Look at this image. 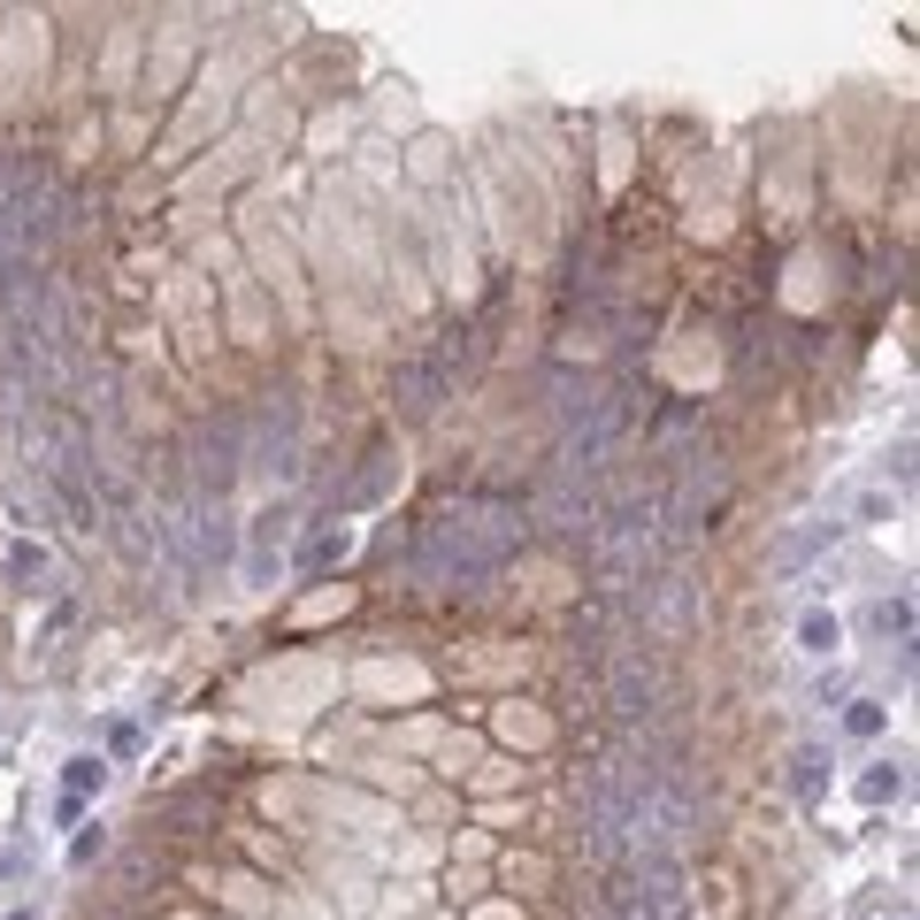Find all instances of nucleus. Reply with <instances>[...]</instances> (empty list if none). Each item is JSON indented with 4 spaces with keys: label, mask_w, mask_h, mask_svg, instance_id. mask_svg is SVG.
Instances as JSON below:
<instances>
[{
    "label": "nucleus",
    "mask_w": 920,
    "mask_h": 920,
    "mask_svg": "<svg viewBox=\"0 0 920 920\" xmlns=\"http://www.w3.org/2000/svg\"><path fill=\"white\" fill-rule=\"evenodd\" d=\"M345 553H353V529L338 522V529H322V537H314V545L300 553V568H307V576H322V568H338Z\"/></svg>",
    "instance_id": "1a4fd4ad"
},
{
    "label": "nucleus",
    "mask_w": 920,
    "mask_h": 920,
    "mask_svg": "<svg viewBox=\"0 0 920 920\" xmlns=\"http://www.w3.org/2000/svg\"><path fill=\"white\" fill-rule=\"evenodd\" d=\"M828 752H821V745H798V752H790V790H798V798H805V805H821V790H828Z\"/></svg>",
    "instance_id": "423d86ee"
},
{
    "label": "nucleus",
    "mask_w": 920,
    "mask_h": 920,
    "mask_svg": "<svg viewBox=\"0 0 920 920\" xmlns=\"http://www.w3.org/2000/svg\"><path fill=\"white\" fill-rule=\"evenodd\" d=\"M8 875H23V859H15V852H0V882H8Z\"/></svg>",
    "instance_id": "dca6fc26"
},
{
    "label": "nucleus",
    "mask_w": 920,
    "mask_h": 920,
    "mask_svg": "<svg viewBox=\"0 0 920 920\" xmlns=\"http://www.w3.org/2000/svg\"><path fill=\"white\" fill-rule=\"evenodd\" d=\"M852 745H875L882 729H890V698H875V691H859V698H844V721H836Z\"/></svg>",
    "instance_id": "20e7f679"
},
{
    "label": "nucleus",
    "mask_w": 920,
    "mask_h": 920,
    "mask_svg": "<svg viewBox=\"0 0 920 920\" xmlns=\"http://www.w3.org/2000/svg\"><path fill=\"white\" fill-rule=\"evenodd\" d=\"M184 920H200V913H184Z\"/></svg>",
    "instance_id": "6ab92c4d"
},
{
    "label": "nucleus",
    "mask_w": 920,
    "mask_h": 920,
    "mask_svg": "<svg viewBox=\"0 0 920 920\" xmlns=\"http://www.w3.org/2000/svg\"><path fill=\"white\" fill-rule=\"evenodd\" d=\"M415 906H422V882H399V890L384 898V913H415Z\"/></svg>",
    "instance_id": "4468645a"
},
{
    "label": "nucleus",
    "mask_w": 920,
    "mask_h": 920,
    "mask_svg": "<svg viewBox=\"0 0 920 920\" xmlns=\"http://www.w3.org/2000/svg\"><path fill=\"white\" fill-rule=\"evenodd\" d=\"M54 828H85V798L62 790V798H54Z\"/></svg>",
    "instance_id": "ddd939ff"
},
{
    "label": "nucleus",
    "mask_w": 920,
    "mask_h": 920,
    "mask_svg": "<svg viewBox=\"0 0 920 920\" xmlns=\"http://www.w3.org/2000/svg\"><path fill=\"white\" fill-rule=\"evenodd\" d=\"M8 584L15 591H54V553L46 545H8Z\"/></svg>",
    "instance_id": "39448f33"
},
{
    "label": "nucleus",
    "mask_w": 920,
    "mask_h": 920,
    "mask_svg": "<svg viewBox=\"0 0 920 920\" xmlns=\"http://www.w3.org/2000/svg\"><path fill=\"white\" fill-rule=\"evenodd\" d=\"M93 859H108V828H100V821L69 828V867H93Z\"/></svg>",
    "instance_id": "9d476101"
},
{
    "label": "nucleus",
    "mask_w": 920,
    "mask_h": 920,
    "mask_svg": "<svg viewBox=\"0 0 920 920\" xmlns=\"http://www.w3.org/2000/svg\"><path fill=\"white\" fill-rule=\"evenodd\" d=\"M139 745H147V737H139V721H116V729H108V752H116V760H131Z\"/></svg>",
    "instance_id": "f8f14e48"
},
{
    "label": "nucleus",
    "mask_w": 920,
    "mask_h": 920,
    "mask_svg": "<svg viewBox=\"0 0 920 920\" xmlns=\"http://www.w3.org/2000/svg\"><path fill=\"white\" fill-rule=\"evenodd\" d=\"M446 890H453L460 906H468V898H483V875H460V867H453V875H446Z\"/></svg>",
    "instance_id": "2eb2a0df"
},
{
    "label": "nucleus",
    "mask_w": 920,
    "mask_h": 920,
    "mask_svg": "<svg viewBox=\"0 0 920 920\" xmlns=\"http://www.w3.org/2000/svg\"><path fill=\"white\" fill-rule=\"evenodd\" d=\"M890 514H898V499H890V491H867V499H859V522H867V529H875V522H890Z\"/></svg>",
    "instance_id": "9b49d317"
},
{
    "label": "nucleus",
    "mask_w": 920,
    "mask_h": 920,
    "mask_svg": "<svg viewBox=\"0 0 920 920\" xmlns=\"http://www.w3.org/2000/svg\"><path fill=\"white\" fill-rule=\"evenodd\" d=\"M898 920H913V913H898Z\"/></svg>",
    "instance_id": "a211bd4d"
},
{
    "label": "nucleus",
    "mask_w": 920,
    "mask_h": 920,
    "mask_svg": "<svg viewBox=\"0 0 920 920\" xmlns=\"http://www.w3.org/2000/svg\"><path fill=\"white\" fill-rule=\"evenodd\" d=\"M108 782H116L108 752H69V760H62V790H69V798H85V805H93Z\"/></svg>",
    "instance_id": "7ed1b4c3"
},
{
    "label": "nucleus",
    "mask_w": 920,
    "mask_h": 920,
    "mask_svg": "<svg viewBox=\"0 0 920 920\" xmlns=\"http://www.w3.org/2000/svg\"><path fill=\"white\" fill-rule=\"evenodd\" d=\"M207 890H215V906H231L238 920H292L300 906L314 898H292V890H277L261 867H215V875H200Z\"/></svg>",
    "instance_id": "f257e3e1"
},
{
    "label": "nucleus",
    "mask_w": 920,
    "mask_h": 920,
    "mask_svg": "<svg viewBox=\"0 0 920 920\" xmlns=\"http://www.w3.org/2000/svg\"><path fill=\"white\" fill-rule=\"evenodd\" d=\"M890 798H906V760H867V774H859V805H890Z\"/></svg>",
    "instance_id": "0eeeda50"
},
{
    "label": "nucleus",
    "mask_w": 920,
    "mask_h": 920,
    "mask_svg": "<svg viewBox=\"0 0 920 920\" xmlns=\"http://www.w3.org/2000/svg\"><path fill=\"white\" fill-rule=\"evenodd\" d=\"M867 629H875V636L913 644V599H906V591H898V599H875V607H867Z\"/></svg>",
    "instance_id": "6e6552de"
},
{
    "label": "nucleus",
    "mask_w": 920,
    "mask_h": 920,
    "mask_svg": "<svg viewBox=\"0 0 920 920\" xmlns=\"http://www.w3.org/2000/svg\"><path fill=\"white\" fill-rule=\"evenodd\" d=\"M798 652H805V660H836V652H844V613L805 607L798 613Z\"/></svg>",
    "instance_id": "f03ea898"
},
{
    "label": "nucleus",
    "mask_w": 920,
    "mask_h": 920,
    "mask_svg": "<svg viewBox=\"0 0 920 920\" xmlns=\"http://www.w3.org/2000/svg\"><path fill=\"white\" fill-rule=\"evenodd\" d=\"M8 920H39V906H15V913H8Z\"/></svg>",
    "instance_id": "f3484780"
}]
</instances>
